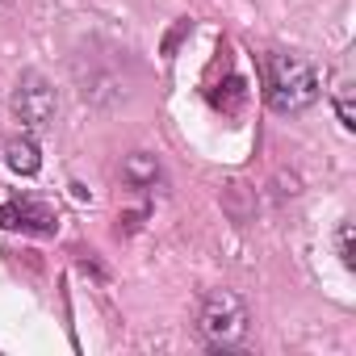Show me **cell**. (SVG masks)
Here are the masks:
<instances>
[{"mask_svg":"<svg viewBox=\"0 0 356 356\" xmlns=\"http://www.w3.org/2000/svg\"><path fill=\"white\" fill-rule=\"evenodd\" d=\"M264 101L281 118L306 113L318 101V72H314V63L293 55V51H273L264 59Z\"/></svg>","mask_w":356,"mask_h":356,"instance_id":"1","label":"cell"},{"mask_svg":"<svg viewBox=\"0 0 356 356\" xmlns=\"http://www.w3.org/2000/svg\"><path fill=\"white\" fill-rule=\"evenodd\" d=\"M197 331L214 352H235L239 343H248L252 310L235 289H210L197 306Z\"/></svg>","mask_w":356,"mask_h":356,"instance_id":"2","label":"cell"},{"mask_svg":"<svg viewBox=\"0 0 356 356\" xmlns=\"http://www.w3.org/2000/svg\"><path fill=\"white\" fill-rule=\"evenodd\" d=\"M55 113H59V97H55V84L42 76V72H22L17 84H13V118L22 122L26 134H42L55 126Z\"/></svg>","mask_w":356,"mask_h":356,"instance_id":"3","label":"cell"},{"mask_svg":"<svg viewBox=\"0 0 356 356\" xmlns=\"http://www.w3.org/2000/svg\"><path fill=\"white\" fill-rule=\"evenodd\" d=\"M0 227L26 231V235H55L59 214H55V206H47L38 197H9V202H0Z\"/></svg>","mask_w":356,"mask_h":356,"instance_id":"4","label":"cell"},{"mask_svg":"<svg viewBox=\"0 0 356 356\" xmlns=\"http://www.w3.org/2000/svg\"><path fill=\"white\" fill-rule=\"evenodd\" d=\"M122 185L134 189V193H155L163 185V168L151 151H130L122 159Z\"/></svg>","mask_w":356,"mask_h":356,"instance_id":"5","label":"cell"},{"mask_svg":"<svg viewBox=\"0 0 356 356\" xmlns=\"http://www.w3.org/2000/svg\"><path fill=\"white\" fill-rule=\"evenodd\" d=\"M5 163H9V172H17V176H38V168H42V151H38L34 134L9 138V143H5Z\"/></svg>","mask_w":356,"mask_h":356,"instance_id":"6","label":"cell"},{"mask_svg":"<svg viewBox=\"0 0 356 356\" xmlns=\"http://www.w3.org/2000/svg\"><path fill=\"white\" fill-rule=\"evenodd\" d=\"M331 105H335L339 126H343V130H356V84H352V76H339V80H335Z\"/></svg>","mask_w":356,"mask_h":356,"instance_id":"7","label":"cell"},{"mask_svg":"<svg viewBox=\"0 0 356 356\" xmlns=\"http://www.w3.org/2000/svg\"><path fill=\"white\" fill-rule=\"evenodd\" d=\"M335 252H339V264H343V268H356V248H352V218H343V222H339V231H335Z\"/></svg>","mask_w":356,"mask_h":356,"instance_id":"8","label":"cell"}]
</instances>
